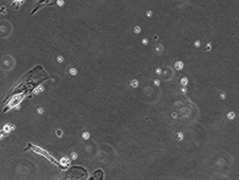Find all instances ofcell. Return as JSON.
Here are the masks:
<instances>
[{
  "label": "cell",
  "mask_w": 239,
  "mask_h": 180,
  "mask_svg": "<svg viewBox=\"0 0 239 180\" xmlns=\"http://www.w3.org/2000/svg\"><path fill=\"white\" fill-rule=\"evenodd\" d=\"M32 150L34 153H36V154H38V155L43 156V157L46 158L48 161H50L51 163H53L54 165H56V166H59V168H61L62 169H64V168H63V166H62V164L60 163V161H57L56 159L54 158L53 156H51L50 154H49L48 152H47V150H43V148H41V147H38V146H36V145L31 144V143H29L28 147H26V148H25V150Z\"/></svg>",
  "instance_id": "6da1fadb"
},
{
  "label": "cell",
  "mask_w": 239,
  "mask_h": 180,
  "mask_svg": "<svg viewBox=\"0 0 239 180\" xmlns=\"http://www.w3.org/2000/svg\"><path fill=\"white\" fill-rule=\"evenodd\" d=\"M23 95H14L13 98L10 100V102H9V104L4 107V109H3V113H7V110H10V109H12L13 107H16L17 108V105L18 104L20 103V102L22 101V99H23Z\"/></svg>",
  "instance_id": "7a4b0ae2"
},
{
  "label": "cell",
  "mask_w": 239,
  "mask_h": 180,
  "mask_svg": "<svg viewBox=\"0 0 239 180\" xmlns=\"http://www.w3.org/2000/svg\"><path fill=\"white\" fill-rule=\"evenodd\" d=\"M69 162H70V160H69L68 158H66V157L62 158L61 160H60V163L62 164V166H63V168H64V169L68 166V164H69Z\"/></svg>",
  "instance_id": "3957f363"
},
{
  "label": "cell",
  "mask_w": 239,
  "mask_h": 180,
  "mask_svg": "<svg viewBox=\"0 0 239 180\" xmlns=\"http://www.w3.org/2000/svg\"><path fill=\"white\" fill-rule=\"evenodd\" d=\"M175 68H177L178 70H181L183 68V62H178L177 64H175Z\"/></svg>",
  "instance_id": "277c9868"
},
{
  "label": "cell",
  "mask_w": 239,
  "mask_h": 180,
  "mask_svg": "<svg viewBox=\"0 0 239 180\" xmlns=\"http://www.w3.org/2000/svg\"><path fill=\"white\" fill-rule=\"evenodd\" d=\"M131 86H132V87H137V86H138V82L136 80H133L132 82H131Z\"/></svg>",
  "instance_id": "5b68a950"
},
{
  "label": "cell",
  "mask_w": 239,
  "mask_h": 180,
  "mask_svg": "<svg viewBox=\"0 0 239 180\" xmlns=\"http://www.w3.org/2000/svg\"><path fill=\"white\" fill-rule=\"evenodd\" d=\"M69 73L72 74V75H76V74H77V70H76L75 68H71V69L69 70Z\"/></svg>",
  "instance_id": "8992f818"
},
{
  "label": "cell",
  "mask_w": 239,
  "mask_h": 180,
  "mask_svg": "<svg viewBox=\"0 0 239 180\" xmlns=\"http://www.w3.org/2000/svg\"><path fill=\"white\" fill-rule=\"evenodd\" d=\"M187 83H188L187 79H186V77H183V80H182V82H181V84H182L183 86H185V85H187Z\"/></svg>",
  "instance_id": "52a82bcc"
},
{
  "label": "cell",
  "mask_w": 239,
  "mask_h": 180,
  "mask_svg": "<svg viewBox=\"0 0 239 180\" xmlns=\"http://www.w3.org/2000/svg\"><path fill=\"white\" fill-rule=\"evenodd\" d=\"M44 90V88L43 87H39V88H37L36 90H34V95H37L38 92H41V91H43Z\"/></svg>",
  "instance_id": "ba28073f"
},
{
  "label": "cell",
  "mask_w": 239,
  "mask_h": 180,
  "mask_svg": "<svg viewBox=\"0 0 239 180\" xmlns=\"http://www.w3.org/2000/svg\"><path fill=\"white\" fill-rule=\"evenodd\" d=\"M82 137H83V139L87 140V139H88V137H89V134H88V132H83Z\"/></svg>",
  "instance_id": "9c48e42d"
},
{
  "label": "cell",
  "mask_w": 239,
  "mask_h": 180,
  "mask_svg": "<svg viewBox=\"0 0 239 180\" xmlns=\"http://www.w3.org/2000/svg\"><path fill=\"white\" fill-rule=\"evenodd\" d=\"M6 135H7V132H4L3 129H1V130H0V139H1V138L3 137V136H6Z\"/></svg>",
  "instance_id": "30bf717a"
},
{
  "label": "cell",
  "mask_w": 239,
  "mask_h": 180,
  "mask_svg": "<svg viewBox=\"0 0 239 180\" xmlns=\"http://www.w3.org/2000/svg\"><path fill=\"white\" fill-rule=\"evenodd\" d=\"M234 117H235V114H234V113H231L227 114V118H228V119H233Z\"/></svg>",
  "instance_id": "8fae6325"
},
{
  "label": "cell",
  "mask_w": 239,
  "mask_h": 180,
  "mask_svg": "<svg viewBox=\"0 0 239 180\" xmlns=\"http://www.w3.org/2000/svg\"><path fill=\"white\" fill-rule=\"evenodd\" d=\"M56 135H57V136H59V137H61V136L63 135L62 130H59V129H57V130H56Z\"/></svg>",
  "instance_id": "7c38bea8"
},
{
  "label": "cell",
  "mask_w": 239,
  "mask_h": 180,
  "mask_svg": "<svg viewBox=\"0 0 239 180\" xmlns=\"http://www.w3.org/2000/svg\"><path fill=\"white\" fill-rule=\"evenodd\" d=\"M134 32H135V33H139V32H140V29H139V27H136L135 29H134Z\"/></svg>",
  "instance_id": "4fadbf2b"
},
{
  "label": "cell",
  "mask_w": 239,
  "mask_h": 180,
  "mask_svg": "<svg viewBox=\"0 0 239 180\" xmlns=\"http://www.w3.org/2000/svg\"><path fill=\"white\" fill-rule=\"evenodd\" d=\"M37 113H38L39 114H41V113H44V109H43V108H38V109H37Z\"/></svg>",
  "instance_id": "5bb4252c"
},
{
  "label": "cell",
  "mask_w": 239,
  "mask_h": 180,
  "mask_svg": "<svg viewBox=\"0 0 239 180\" xmlns=\"http://www.w3.org/2000/svg\"><path fill=\"white\" fill-rule=\"evenodd\" d=\"M182 137H183V135L181 134V132H180V134H178V140H182V139H183Z\"/></svg>",
  "instance_id": "9a60e30c"
},
{
  "label": "cell",
  "mask_w": 239,
  "mask_h": 180,
  "mask_svg": "<svg viewBox=\"0 0 239 180\" xmlns=\"http://www.w3.org/2000/svg\"><path fill=\"white\" fill-rule=\"evenodd\" d=\"M71 155H72V156H71L72 159H76V158H77V155H76V153H72Z\"/></svg>",
  "instance_id": "2e32d148"
},
{
  "label": "cell",
  "mask_w": 239,
  "mask_h": 180,
  "mask_svg": "<svg viewBox=\"0 0 239 180\" xmlns=\"http://www.w3.org/2000/svg\"><path fill=\"white\" fill-rule=\"evenodd\" d=\"M57 61H59L60 62H61L63 61V57H62V56H59V57H57Z\"/></svg>",
  "instance_id": "e0dca14e"
},
{
  "label": "cell",
  "mask_w": 239,
  "mask_h": 180,
  "mask_svg": "<svg viewBox=\"0 0 239 180\" xmlns=\"http://www.w3.org/2000/svg\"><path fill=\"white\" fill-rule=\"evenodd\" d=\"M161 72H162V71H161V69H159H159H156V73H157V74H159Z\"/></svg>",
  "instance_id": "ac0fdd59"
},
{
  "label": "cell",
  "mask_w": 239,
  "mask_h": 180,
  "mask_svg": "<svg viewBox=\"0 0 239 180\" xmlns=\"http://www.w3.org/2000/svg\"><path fill=\"white\" fill-rule=\"evenodd\" d=\"M209 45H211V44H207V47H206V50H209V49H211V46H209Z\"/></svg>",
  "instance_id": "d6986e66"
},
{
  "label": "cell",
  "mask_w": 239,
  "mask_h": 180,
  "mask_svg": "<svg viewBox=\"0 0 239 180\" xmlns=\"http://www.w3.org/2000/svg\"><path fill=\"white\" fill-rule=\"evenodd\" d=\"M63 2L64 1H57V4H59V6H63Z\"/></svg>",
  "instance_id": "ffe728a7"
},
{
  "label": "cell",
  "mask_w": 239,
  "mask_h": 180,
  "mask_svg": "<svg viewBox=\"0 0 239 180\" xmlns=\"http://www.w3.org/2000/svg\"><path fill=\"white\" fill-rule=\"evenodd\" d=\"M147 43H148V39H146V38H145V39H143V44H145V45H146Z\"/></svg>",
  "instance_id": "44dd1931"
},
{
  "label": "cell",
  "mask_w": 239,
  "mask_h": 180,
  "mask_svg": "<svg viewBox=\"0 0 239 180\" xmlns=\"http://www.w3.org/2000/svg\"><path fill=\"white\" fill-rule=\"evenodd\" d=\"M195 45H196V47H199V46H200V43H199V41H197Z\"/></svg>",
  "instance_id": "7402d4cb"
},
{
  "label": "cell",
  "mask_w": 239,
  "mask_h": 180,
  "mask_svg": "<svg viewBox=\"0 0 239 180\" xmlns=\"http://www.w3.org/2000/svg\"><path fill=\"white\" fill-rule=\"evenodd\" d=\"M154 84H155V85H159V81L156 80L155 82H154Z\"/></svg>",
  "instance_id": "603a6c76"
}]
</instances>
